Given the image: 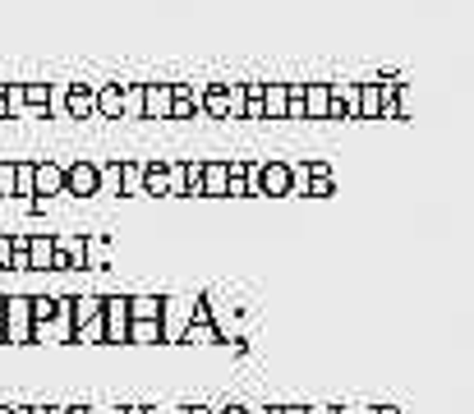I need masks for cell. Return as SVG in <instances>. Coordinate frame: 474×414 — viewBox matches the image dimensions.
<instances>
[{
	"mask_svg": "<svg viewBox=\"0 0 474 414\" xmlns=\"http://www.w3.org/2000/svg\"><path fill=\"white\" fill-rule=\"evenodd\" d=\"M37 184H42V189H55V184H60V171H51V166L37 171Z\"/></svg>",
	"mask_w": 474,
	"mask_h": 414,
	"instance_id": "6da1fadb",
	"label": "cell"
}]
</instances>
